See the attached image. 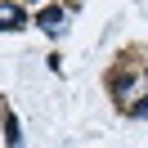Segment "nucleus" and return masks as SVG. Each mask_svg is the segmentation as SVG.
I'll return each mask as SVG.
<instances>
[{"label": "nucleus", "instance_id": "obj_3", "mask_svg": "<svg viewBox=\"0 0 148 148\" xmlns=\"http://www.w3.org/2000/svg\"><path fill=\"white\" fill-rule=\"evenodd\" d=\"M126 112H130V117H139V121H144V117H148V94H144V99H135V103H126Z\"/></svg>", "mask_w": 148, "mask_h": 148}, {"label": "nucleus", "instance_id": "obj_2", "mask_svg": "<svg viewBox=\"0 0 148 148\" xmlns=\"http://www.w3.org/2000/svg\"><path fill=\"white\" fill-rule=\"evenodd\" d=\"M27 23V9L23 5H0V32L5 27H23Z\"/></svg>", "mask_w": 148, "mask_h": 148}, {"label": "nucleus", "instance_id": "obj_1", "mask_svg": "<svg viewBox=\"0 0 148 148\" xmlns=\"http://www.w3.org/2000/svg\"><path fill=\"white\" fill-rule=\"evenodd\" d=\"M63 5H45V9L36 14V27H45V32H63Z\"/></svg>", "mask_w": 148, "mask_h": 148}, {"label": "nucleus", "instance_id": "obj_4", "mask_svg": "<svg viewBox=\"0 0 148 148\" xmlns=\"http://www.w3.org/2000/svg\"><path fill=\"white\" fill-rule=\"evenodd\" d=\"M144 81H148V72H144Z\"/></svg>", "mask_w": 148, "mask_h": 148}]
</instances>
